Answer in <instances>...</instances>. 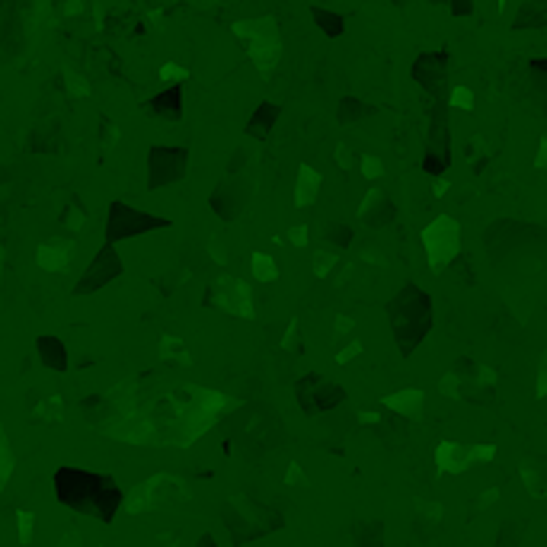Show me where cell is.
Here are the masks:
<instances>
[{
	"mask_svg": "<svg viewBox=\"0 0 547 547\" xmlns=\"http://www.w3.org/2000/svg\"><path fill=\"white\" fill-rule=\"evenodd\" d=\"M224 410V397L195 384H166L145 391L141 381L122 384L103 400V426L112 438L132 445H176L186 448L205 436Z\"/></svg>",
	"mask_w": 547,
	"mask_h": 547,
	"instance_id": "obj_1",
	"label": "cell"
},
{
	"mask_svg": "<svg viewBox=\"0 0 547 547\" xmlns=\"http://www.w3.org/2000/svg\"><path fill=\"white\" fill-rule=\"evenodd\" d=\"M432 326V305L429 295L416 285H407V288L391 301V330H394L397 343H400V352L410 355L423 336L429 333Z\"/></svg>",
	"mask_w": 547,
	"mask_h": 547,
	"instance_id": "obj_2",
	"label": "cell"
},
{
	"mask_svg": "<svg viewBox=\"0 0 547 547\" xmlns=\"http://www.w3.org/2000/svg\"><path fill=\"white\" fill-rule=\"evenodd\" d=\"M234 32H237V39L247 45L253 64H257L263 74H269V70L278 64V55H282V39H278V26H276L272 16H266V20L237 23Z\"/></svg>",
	"mask_w": 547,
	"mask_h": 547,
	"instance_id": "obj_3",
	"label": "cell"
},
{
	"mask_svg": "<svg viewBox=\"0 0 547 547\" xmlns=\"http://www.w3.org/2000/svg\"><path fill=\"white\" fill-rule=\"evenodd\" d=\"M186 484L180 477H170V474H157V477L145 480L138 484L128 496H125V512H145V509H160V506H170V503H183L186 499Z\"/></svg>",
	"mask_w": 547,
	"mask_h": 547,
	"instance_id": "obj_4",
	"label": "cell"
},
{
	"mask_svg": "<svg viewBox=\"0 0 547 547\" xmlns=\"http://www.w3.org/2000/svg\"><path fill=\"white\" fill-rule=\"evenodd\" d=\"M423 250H426V259H429L432 272H442L445 266H451L455 257L461 253V224L451 215H438L436 221L426 224Z\"/></svg>",
	"mask_w": 547,
	"mask_h": 547,
	"instance_id": "obj_5",
	"label": "cell"
},
{
	"mask_svg": "<svg viewBox=\"0 0 547 547\" xmlns=\"http://www.w3.org/2000/svg\"><path fill=\"white\" fill-rule=\"evenodd\" d=\"M215 305H221L228 314H237V317H253V298H250V288L240 282V278H218L215 285Z\"/></svg>",
	"mask_w": 547,
	"mask_h": 547,
	"instance_id": "obj_6",
	"label": "cell"
},
{
	"mask_svg": "<svg viewBox=\"0 0 547 547\" xmlns=\"http://www.w3.org/2000/svg\"><path fill=\"white\" fill-rule=\"evenodd\" d=\"M474 461L471 448L467 445H457V442H442L436 448V465L442 474H461L467 465Z\"/></svg>",
	"mask_w": 547,
	"mask_h": 547,
	"instance_id": "obj_7",
	"label": "cell"
},
{
	"mask_svg": "<svg viewBox=\"0 0 547 547\" xmlns=\"http://www.w3.org/2000/svg\"><path fill=\"white\" fill-rule=\"evenodd\" d=\"M320 186H324V176H320L311 164H301L298 166V180H295V195H291V199H295V205L307 208L320 195Z\"/></svg>",
	"mask_w": 547,
	"mask_h": 547,
	"instance_id": "obj_8",
	"label": "cell"
},
{
	"mask_svg": "<svg viewBox=\"0 0 547 547\" xmlns=\"http://www.w3.org/2000/svg\"><path fill=\"white\" fill-rule=\"evenodd\" d=\"M384 407L394 410L397 416H407V419H416V416L423 413V391H397V394H388L384 397Z\"/></svg>",
	"mask_w": 547,
	"mask_h": 547,
	"instance_id": "obj_9",
	"label": "cell"
},
{
	"mask_svg": "<svg viewBox=\"0 0 547 547\" xmlns=\"http://www.w3.org/2000/svg\"><path fill=\"white\" fill-rule=\"evenodd\" d=\"M39 352H42V362H45V365H51V368H58V371L68 365V359H64V349H61V343H58L55 336H42V340H39Z\"/></svg>",
	"mask_w": 547,
	"mask_h": 547,
	"instance_id": "obj_10",
	"label": "cell"
},
{
	"mask_svg": "<svg viewBox=\"0 0 547 547\" xmlns=\"http://www.w3.org/2000/svg\"><path fill=\"white\" fill-rule=\"evenodd\" d=\"M68 257H70V247H58V243L39 247V266H45V269H64Z\"/></svg>",
	"mask_w": 547,
	"mask_h": 547,
	"instance_id": "obj_11",
	"label": "cell"
},
{
	"mask_svg": "<svg viewBox=\"0 0 547 547\" xmlns=\"http://www.w3.org/2000/svg\"><path fill=\"white\" fill-rule=\"evenodd\" d=\"M250 266H253V278H257V282H276L278 278V266L269 253H253Z\"/></svg>",
	"mask_w": 547,
	"mask_h": 547,
	"instance_id": "obj_12",
	"label": "cell"
},
{
	"mask_svg": "<svg viewBox=\"0 0 547 547\" xmlns=\"http://www.w3.org/2000/svg\"><path fill=\"white\" fill-rule=\"evenodd\" d=\"M276 118H278V106H272V103L269 106H259V112L250 118V132L263 138V135H269V128H272Z\"/></svg>",
	"mask_w": 547,
	"mask_h": 547,
	"instance_id": "obj_13",
	"label": "cell"
},
{
	"mask_svg": "<svg viewBox=\"0 0 547 547\" xmlns=\"http://www.w3.org/2000/svg\"><path fill=\"white\" fill-rule=\"evenodd\" d=\"M160 355L166 362H180V365H189V352L183 346V340H173V336H164L160 340Z\"/></svg>",
	"mask_w": 547,
	"mask_h": 547,
	"instance_id": "obj_14",
	"label": "cell"
},
{
	"mask_svg": "<svg viewBox=\"0 0 547 547\" xmlns=\"http://www.w3.org/2000/svg\"><path fill=\"white\" fill-rule=\"evenodd\" d=\"M10 471H13V455H10L7 432H4V426H0V493H4V486H7Z\"/></svg>",
	"mask_w": 547,
	"mask_h": 547,
	"instance_id": "obj_15",
	"label": "cell"
},
{
	"mask_svg": "<svg viewBox=\"0 0 547 547\" xmlns=\"http://www.w3.org/2000/svg\"><path fill=\"white\" fill-rule=\"evenodd\" d=\"M16 531H20V544H32L35 515L29 512V509H20V512H16Z\"/></svg>",
	"mask_w": 547,
	"mask_h": 547,
	"instance_id": "obj_16",
	"label": "cell"
},
{
	"mask_svg": "<svg viewBox=\"0 0 547 547\" xmlns=\"http://www.w3.org/2000/svg\"><path fill=\"white\" fill-rule=\"evenodd\" d=\"M35 416H42V419H49V423H58L64 416V403L61 397H49V400H42V407L35 410Z\"/></svg>",
	"mask_w": 547,
	"mask_h": 547,
	"instance_id": "obj_17",
	"label": "cell"
},
{
	"mask_svg": "<svg viewBox=\"0 0 547 547\" xmlns=\"http://www.w3.org/2000/svg\"><path fill=\"white\" fill-rule=\"evenodd\" d=\"M314 20L320 23V29H324L326 35H340V32H343V16H336V13H326V10H314Z\"/></svg>",
	"mask_w": 547,
	"mask_h": 547,
	"instance_id": "obj_18",
	"label": "cell"
},
{
	"mask_svg": "<svg viewBox=\"0 0 547 547\" xmlns=\"http://www.w3.org/2000/svg\"><path fill=\"white\" fill-rule=\"evenodd\" d=\"M336 263H340V257H336L333 250H317V257H314V272L324 278V276H330V269Z\"/></svg>",
	"mask_w": 547,
	"mask_h": 547,
	"instance_id": "obj_19",
	"label": "cell"
},
{
	"mask_svg": "<svg viewBox=\"0 0 547 547\" xmlns=\"http://www.w3.org/2000/svg\"><path fill=\"white\" fill-rule=\"evenodd\" d=\"M359 166H362V176H365V180H381V173H384V164L378 154H365Z\"/></svg>",
	"mask_w": 547,
	"mask_h": 547,
	"instance_id": "obj_20",
	"label": "cell"
},
{
	"mask_svg": "<svg viewBox=\"0 0 547 547\" xmlns=\"http://www.w3.org/2000/svg\"><path fill=\"white\" fill-rule=\"evenodd\" d=\"M448 106H455V109H474V93L467 90V87H455V90L448 93Z\"/></svg>",
	"mask_w": 547,
	"mask_h": 547,
	"instance_id": "obj_21",
	"label": "cell"
},
{
	"mask_svg": "<svg viewBox=\"0 0 547 547\" xmlns=\"http://www.w3.org/2000/svg\"><path fill=\"white\" fill-rule=\"evenodd\" d=\"M519 528H515V522H506V525H503V538H499V544L496 547H515L519 544Z\"/></svg>",
	"mask_w": 547,
	"mask_h": 547,
	"instance_id": "obj_22",
	"label": "cell"
},
{
	"mask_svg": "<svg viewBox=\"0 0 547 547\" xmlns=\"http://www.w3.org/2000/svg\"><path fill=\"white\" fill-rule=\"evenodd\" d=\"M355 355H362V343H349L346 349H340V352H336V362H340V365H346V362H352Z\"/></svg>",
	"mask_w": 547,
	"mask_h": 547,
	"instance_id": "obj_23",
	"label": "cell"
},
{
	"mask_svg": "<svg viewBox=\"0 0 547 547\" xmlns=\"http://www.w3.org/2000/svg\"><path fill=\"white\" fill-rule=\"evenodd\" d=\"M288 240L295 243V247H307V224H295V228L288 231Z\"/></svg>",
	"mask_w": 547,
	"mask_h": 547,
	"instance_id": "obj_24",
	"label": "cell"
},
{
	"mask_svg": "<svg viewBox=\"0 0 547 547\" xmlns=\"http://www.w3.org/2000/svg\"><path fill=\"white\" fill-rule=\"evenodd\" d=\"M160 77H164V80H183V77H186V68H180V64H164V68H160Z\"/></svg>",
	"mask_w": 547,
	"mask_h": 547,
	"instance_id": "obj_25",
	"label": "cell"
},
{
	"mask_svg": "<svg viewBox=\"0 0 547 547\" xmlns=\"http://www.w3.org/2000/svg\"><path fill=\"white\" fill-rule=\"evenodd\" d=\"M471 455H474V461H493V457H496V448H493V445H474Z\"/></svg>",
	"mask_w": 547,
	"mask_h": 547,
	"instance_id": "obj_26",
	"label": "cell"
},
{
	"mask_svg": "<svg viewBox=\"0 0 547 547\" xmlns=\"http://www.w3.org/2000/svg\"><path fill=\"white\" fill-rule=\"evenodd\" d=\"M336 164H340L343 170H349V166H352V151H349L346 145H340V147H336Z\"/></svg>",
	"mask_w": 547,
	"mask_h": 547,
	"instance_id": "obj_27",
	"label": "cell"
},
{
	"mask_svg": "<svg viewBox=\"0 0 547 547\" xmlns=\"http://www.w3.org/2000/svg\"><path fill=\"white\" fill-rule=\"evenodd\" d=\"M538 397H547V355L541 359V371H538Z\"/></svg>",
	"mask_w": 547,
	"mask_h": 547,
	"instance_id": "obj_28",
	"label": "cell"
},
{
	"mask_svg": "<svg viewBox=\"0 0 547 547\" xmlns=\"http://www.w3.org/2000/svg\"><path fill=\"white\" fill-rule=\"evenodd\" d=\"M534 166H538V170H544V166H547V138H541L538 157H534Z\"/></svg>",
	"mask_w": 547,
	"mask_h": 547,
	"instance_id": "obj_29",
	"label": "cell"
},
{
	"mask_svg": "<svg viewBox=\"0 0 547 547\" xmlns=\"http://www.w3.org/2000/svg\"><path fill=\"white\" fill-rule=\"evenodd\" d=\"M61 547H83V538H80V534H77V531H70V534H64Z\"/></svg>",
	"mask_w": 547,
	"mask_h": 547,
	"instance_id": "obj_30",
	"label": "cell"
},
{
	"mask_svg": "<svg viewBox=\"0 0 547 547\" xmlns=\"http://www.w3.org/2000/svg\"><path fill=\"white\" fill-rule=\"evenodd\" d=\"M285 480H288V484H305V477H301V467L291 465L288 467V477H285Z\"/></svg>",
	"mask_w": 547,
	"mask_h": 547,
	"instance_id": "obj_31",
	"label": "cell"
},
{
	"mask_svg": "<svg viewBox=\"0 0 547 547\" xmlns=\"http://www.w3.org/2000/svg\"><path fill=\"white\" fill-rule=\"evenodd\" d=\"M352 317H336V333H349V330H352Z\"/></svg>",
	"mask_w": 547,
	"mask_h": 547,
	"instance_id": "obj_32",
	"label": "cell"
},
{
	"mask_svg": "<svg viewBox=\"0 0 547 547\" xmlns=\"http://www.w3.org/2000/svg\"><path fill=\"white\" fill-rule=\"evenodd\" d=\"M295 340H298V324H291V326H288V336H285V349L295 346Z\"/></svg>",
	"mask_w": 547,
	"mask_h": 547,
	"instance_id": "obj_33",
	"label": "cell"
},
{
	"mask_svg": "<svg viewBox=\"0 0 547 547\" xmlns=\"http://www.w3.org/2000/svg\"><path fill=\"white\" fill-rule=\"evenodd\" d=\"M451 10H455L457 16H461V13H467V10H471V0H455V7H451Z\"/></svg>",
	"mask_w": 547,
	"mask_h": 547,
	"instance_id": "obj_34",
	"label": "cell"
},
{
	"mask_svg": "<svg viewBox=\"0 0 547 547\" xmlns=\"http://www.w3.org/2000/svg\"><path fill=\"white\" fill-rule=\"evenodd\" d=\"M432 192H436V195H445V192H448V180H436V186H432Z\"/></svg>",
	"mask_w": 547,
	"mask_h": 547,
	"instance_id": "obj_35",
	"label": "cell"
},
{
	"mask_svg": "<svg viewBox=\"0 0 547 547\" xmlns=\"http://www.w3.org/2000/svg\"><path fill=\"white\" fill-rule=\"evenodd\" d=\"M199 547H215V541H211V534H205V538L199 541Z\"/></svg>",
	"mask_w": 547,
	"mask_h": 547,
	"instance_id": "obj_36",
	"label": "cell"
}]
</instances>
